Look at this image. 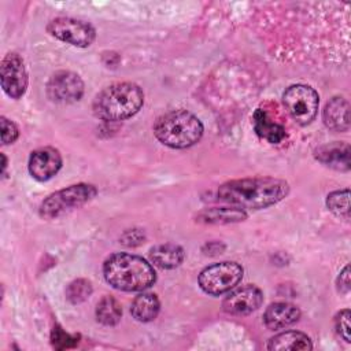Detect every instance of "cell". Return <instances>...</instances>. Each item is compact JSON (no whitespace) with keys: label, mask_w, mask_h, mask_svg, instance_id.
Masks as SVG:
<instances>
[{"label":"cell","mask_w":351,"mask_h":351,"mask_svg":"<svg viewBox=\"0 0 351 351\" xmlns=\"http://www.w3.org/2000/svg\"><path fill=\"white\" fill-rule=\"evenodd\" d=\"M300 318V310L287 302H276L267 306L263 313V324L270 330L284 329Z\"/></svg>","instance_id":"14"},{"label":"cell","mask_w":351,"mask_h":351,"mask_svg":"<svg viewBox=\"0 0 351 351\" xmlns=\"http://www.w3.org/2000/svg\"><path fill=\"white\" fill-rule=\"evenodd\" d=\"M154 136L163 145L184 149L195 145L203 136L202 121L186 110H173L160 115L152 128Z\"/></svg>","instance_id":"4"},{"label":"cell","mask_w":351,"mask_h":351,"mask_svg":"<svg viewBox=\"0 0 351 351\" xmlns=\"http://www.w3.org/2000/svg\"><path fill=\"white\" fill-rule=\"evenodd\" d=\"M96 319L106 325V326H114L121 321L122 317V308L118 300L112 296H104L96 306Z\"/></svg>","instance_id":"21"},{"label":"cell","mask_w":351,"mask_h":351,"mask_svg":"<svg viewBox=\"0 0 351 351\" xmlns=\"http://www.w3.org/2000/svg\"><path fill=\"white\" fill-rule=\"evenodd\" d=\"M96 195L97 188L95 185L86 182L74 184L47 196L40 204L38 214L44 219H55L86 204L96 197Z\"/></svg>","instance_id":"5"},{"label":"cell","mask_w":351,"mask_h":351,"mask_svg":"<svg viewBox=\"0 0 351 351\" xmlns=\"http://www.w3.org/2000/svg\"><path fill=\"white\" fill-rule=\"evenodd\" d=\"M80 336L78 335H70L62 329L60 325H55L51 332V343L56 350H64L71 348L78 344Z\"/></svg>","instance_id":"24"},{"label":"cell","mask_w":351,"mask_h":351,"mask_svg":"<svg viewBox=\"0 0 351 351\" xmlns=\"http://www.w3.org/2000/svg\"><path fill=\"white\" fill-rule=\"evenodd\" d=\"M3 158V174H5V169H7V156L4 154H1Z\"/></svg>","instance_id":"29"},{"label":"cell","mask_w":351,"mask_h":351,"mask_svg":"<svg viewBox=\"0 0 351 351\" xmlns=\"http://www.w3.org/2000/svg\"><path fill=\"white\" fill-rule=\"evenodd\" d=\"M63 163L60 152L53 147H41L34 149L27 162L30 176L37 181H48L58 174Z\"/></svg>","instance_id":"12"},{"label":"cell","mask_w":351,"mask_h":351,"mask_svg":"<svg viewBox=\"0 0 351 351\" xmlns=\"http://www.w3.org/2000/svg\"><path fill=\"white\" fill-rule=\"evenodd\" d=\"M315 158L325 166L347 171L350 169V145L344 141L324 144L315 149Z\"/></svg>","instance_id":"15"},{"label":"cell","mask_w":351,"mask_h":351,"mask_svg":"<svg viewBox=\"0 0 351 351\" xmlns=\"http://www.w3.org/2000/svg\"><path fill=\"white\" fill-rule=\"evenodd\" d=\"M85 90L82 78L73 71L59 70L47 82V96L60 104H70L81 100Z\"/></svg>","instance_id":"10"},{"label":"cell","mask_w":351,"mask_h":351,"mask_svg":"<svg viewBox=\"0 0 351 351\" xmlns=\"http://www.w3.org/2000/svg\"><path fill=\"white\" fill-rule=\"evenodd\" d=\"M336 285L341 293H348L350 291V266L348 265L340 271L336 280Z\"/></svg>","instance_id":"28"},{"label":"cell","mask_w":351,"mask_h":351,"mask_svg":"<svg viewBox=\"0 0 351 351\" xmlns=\"http://www.w3.org/2000/svg\"><path fill=\"white\" fill-rule=\"evenodd\" d=\"M47 32L56 40L77 48L92 45L96 38V30L89 22L70 16H56L51 19L47 25Z\"/></svg>","instance_id":"8"},{"label":"cell","mask_w":351,"mask_h":351,"mask_svg":"<svg viewBox=\"0 0 351 351\" xmlns=\"http://www.w3.org/2000/svg\"><path fill=\"white\" fill-rule=\"evenodd\" d=\"M160 310L159 299L155 293L143 292L134 298L130 306L132 317L138 322L154 321Z\"/></svg>","instance_id":"18"},{"label":"cell","mask_w":351,"mask_h":351,"mask_svg":"<svg viewBox=\"0 0 351 351\" xmlns=\"http://www.w3.org/2000/svg\"><path fill=\"white\" fill-rule=\"evenodd\" d=\"M335 328H336V332L339 333V336L350 343V310L348 308H344V310H340L336 317H335Z\"/></svg>","instance_id":"25"},{"label":"cell","mask_w":351,"mask_h":351,"mask_svg":"<svg viewBox=\"0 0 351 351\" xmlns=\"http://www.w3.org/2000/svg\"><path fill=\"white\" fill-rule=\"evenodd\" d=\"M289 193V184L276 177H247L226 181L217 191L218 200L240 207L261 210L277 204Z\"/></svg>","instance_id":"1"},{"label":"cell","mask_w":351,"mask_h":351,"mask_svg":"<svg viewBox=\"0 0 351 351\" xmlns=\"http://www.w3.org/2000/svg\"><path fill=\"white\" fill-rule=\"evenodd\" d=\"M184 258H185V252H184L182 247H180L177 244H171V243L159 244L149 250L151 262L155 266H158L160 269H166V270L178 267L182 263Z\"/></svg>","instance_id":"17"},{"label":"cell","mask_w":351,"mask_h":351,"mask_svg":"<svg viewBox=\"0 0 351 351\" xmlns=\"http://www.w3.org/2000/svg\"><path fill=\"white\" fill-rule=\"evenodd\" d=\"M0 81L4 93L11 99H21L27 89L29 77L25 62L16 52H8L0 66Z\"/></svg>","instance_id":"9"},{"label":"cell","mask_w":351,"mask_h":351,"mask_svg":"<svg viewBox=\"0 0 351 351\" xmlns=\"http://www.w3.org/2000/svg\"><path fill=\"white\" fill-rule=\"evenodd\" d=\"M282 103L292 119L304 126L315 118L319 96L314 88L304 84H295L284 90Z\"/></svg>","instance_id":"7"},{"label":"cell","mask_w":351,"mask_h":351,"mask_svg":"<svg viewBox=\"0 0 351 351\" xmlns=\"http://www.w3.org/2000/svg\"><path fill=\"white\" fill-rule=\"evenodd\" d=\"M144 104V92L134 82H115L101 89L93 99V114L107 122L136 115Z\"/></svg>","instance_id":"3"},{"label":"cell","mask_w":351,"mask_h":351,"mask_svg":"<svg viewBox=\"0 0 351 351\" xmlns=\"http://www.w3.org/2000/svg\"><path fill=\"white\" fill-rule=\"evenodd\" d=\"M92 282L85 278H77L71 281L66 288V299L71 304H78L85 302L92 295Z\"/></svg>","instance_id":"23"},{"label":"cell","mask_w":351,"mask_h":351,"mask_svg":"<svg viewBox=\"0 0 351 351\" xmlns=\"http://www.w3.org/2000/svg\"><path fill=\"white\" fill-rule=\"evenodd\" d=\"M267 350H311V339L298 330H287L273 336L267 343Z\"/></svg>","instance_id":"19"},{"label":"cell","mask_w":351,"mask_h":351,"mask_svg":"<svg viewBox=\"0 0 351 351\" xmlns=\"http://www.w3.org/2000/svg\"><path fill=\"white\" fill-rule=\"evenodd\" d=\"M243 278V267L236 262H219L204 267L199 274V287L203 292L219 296L232 291Z\"/></svg>","instance_id":"6"},{"label":"cell","mask_w":351,"mask_h":351,"mask_svg":"<svg viewBox=\"0 0 351 351\" xmlns=\"http://www.w3.org/2000/svg\"><path fill=\"white\" fill-rule=\"evenodd\" d=\"M248 214L244 208L226 206V207H210L196 214V221L208 225H226L236 223L247 219Z\"/></svg>","instance_id":"16"},{"label":"cell","mask_w":351,"mask_h":351,"mask_svg":"<svg viewBox=\"0 0 351 351\" xmlns=\"http://www.w3.org/2000/svg\"><path fill=\"white\" fill-rule=\"evenodd\" d=\"M0 123H1V143L4 145L12 144L19 136L18 126L12 121L7 119L5 117L0 118Z\"/></svg>","instance_id":"26"},{"label":"cell","mask_w":351,"mask_h":351,"mask_svg":"<svg viewBox=\"0 0 351 351\" xmlns=\"http://www.w3.org/2000/svg\"><path fill=\"white\" fill-rule=\"evenodd\" d=\"M145 236L140 229H129L121 236V243L128 247H136L144 241Z\"/></svg>","instance_id":"27"},{"label":"cell","mask_w":351,"mask_h":351,"mask_svg":"<svg viewBox=\"0 0 351 351\" xmlns=\"http://www.w3.org/2000/svg\"><path fill=\"white\" fill-rule=\"evenodd\" d=\"M326 207L336 217L347 221L350 218V191H348V188L330 192L326 196Z\"/></svg>","instance_id":"22"},{"label":"cell","mask_w":351,"mask_h":351,"mask_svg":"<svg viewBox=\"0 0 351 351\" xmlns=\"http://www.w3.org/2000/svg\"><path fill=\"white\" fill-rule=\"evenodd\" d=\"M103 276L112 288L125 292L145 291L156 281V273L151 263L128 252L110 255L103 263Z\"/></svg>","instance_id":"2"},{"label":"cell","mask_w":351,"mask_h":351,"mask_svg":"<svg viewBox=\"0 0 351 351\" xmlns=\"http://www.w3.org/2000/svg\"><path fill=\"white\" fill-rule=\"evenodd\" d=\"M254 129L256 134L271 144H278L285 137V129L282 125L273 122L265 110L258 108L254 112Z\"/></svg>","instance_id":"20"},{"label":"cell","mask_w":351,"mask_h":351,"mask_svg":"<svg viewBox=\"0 0 351 351\" xmlns=\"http://www.w3.org/2000/svg\"><path fill=\"white\" fill-rule=\"evenodd\" d=\"M325 126L335 132H347L350 129V103L343 96L332 97L322 110Z\"/></svg>","instance_id":"13"},{"label":"cell","mask_w":351,"mask_h":351,"mask_svg":"<svg viewBox=\"0 0 351 351\" xmlns=\"http://www.w3.org/2000/svg\"><path fill=\"white\" fill-rule=\"evenodd\" d=\"M263 302L262 291L255 285H244L229 291L222 307L232 315H248L258 310Z\"/></svg>","instance_id":"11"}]
</instances>
